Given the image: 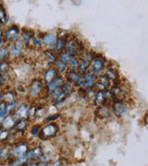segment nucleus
<instances>
[{
	"instance_id": "obj_21",
	"label": "nucleus",
	"mask_w": 148,
	"mask_h": 166,
	"mask_svg": "<svg viewBox=\"0 0 148 166\" xmlns=\"http://www.w3.org/2000/svg\"><path fill=\"white\" fill-rule=\"evenodd\" d=\"M105 76L107 77V78L111 81V80H116L117 78V73L114 70V69H107Z\"/></svg>"
},
{
	"instance_id": "obj_33",
	"label": "nucleus",
	"mask_w": 148,
	"mask_h": 166,
	"mask_svg": "<svg viewBox=\"0 0 148 166\" xmlns=\"http://www.w3.org/2000/svg\"><path fill=\"white\" fill-rule=\"evenodd\" d=\"M22 38H23V40H24L25 42L30 41V36H29L27 33H23V34H22Z\"/></svg>"
},
{
	"instance_id": "obj_23",
	"label": "nucleus",
	"mask_w": 148,
	"mask_h": 166,
	"mask_svg": "<svg viewBox=\"0 0 148 166\" xmlns=\"http://www.w3.org/2000/svg\"><path fill=\"white\" fill-rule=\"evenodd\" d=\"M8 105L6 104V102H1L0 103V121L2 120V118L6 115V113H7L8 111Z\"/></svg>"
},
{
	"instance_id": "obj_9",
	"label": "nucleus",
	"mask_w": 148,
	"mask_h": 166,
	"mask_svg": "<svg viewBox=\"0 0 148 166\" xmlns=\"http://www.w3.org/2000/svg\"><path fill=\"white\" fill-rule=\"evenodd\" d=\"M21 48H22V42L20 40H17L15 44L11 47L9 54L10 56H17L21 52Z\"/></svg>"
},
{
	"instance_id": "obj_11",
	"label": "nucleus",
	"mask_w": 148,
	"mask_h": 166,
	"mask_svg": "<svg viewBox=\"0 0 148 166\" xmlns=\"http://www.w3.org/2000/svg\"><path fill=\"white\" fill-rule=\"evenodd\" d=\"M62 84H63V79H62V77H56L54 80H52L50 83H48V91H49V92H52L53 90L58 89L59 86L62 85Z\"/></svg>"
},
{
	"instance_id": "obj_7",
	"label": "nucleus",
	"mask_w": 148,
	"mask_h": 166,
	"mask_svg": "<svg viewBox=\"0 0 148 166\" xmlns=\"http://www.w3.org/2000/svg\"><path fill=\"white\" fill-rule=\"evenodd\" d=\"M56 132H57V126L56 124H47L42 129V133L45 137H51V136H55Z\"/></svg>"
},
{
	"instance_id": "obj_13",
	"label": "nucleus",
	"mask_w": 148,
	"mask_h": 166,
	"mask_svg": "<svg viewBox=\"0 0 148 166\" xmlns=\"http://www.w3.org/2000/svg\"><path fill=\"white\" fill-rule=\"evenodd\" d=\"M80 78H81V76L79 73H77V72L70 71V72L68 73V81L71 82V83H74L76 86H79Z\"/></svg>"
},
{
	"instance_id": "obj_8",
	"label": "nucleus",
	"mask_w": 148,
	"mask_h": 166,
	"mask_svg": "<svg viewBox=\"0 0 148 166\" xmlns=\"http://www.w3.org/2000/svg\"><path fill=\"white\" fill-rule=\"evenodd\" d=\"M110 83V80L107 78L106 76H100L99 77H97L96 81H95V86L100 89V90H105L108 88Z\"/></svg>"
},
{
	"instance_id": "obj_36",
	"label": "nucleus",
	"mask_w": 148,
	"mask_h": 166,
	"mask_svg": "<svg viewBox=\"0 0 148 166\" xmlns=\"http://www.w3.org/2000/svg\"><path fill=\"white\" fill-rule=\"evenodd\" d=\"M1 36H2V34H1V31H0V41H1Z\"/></svg>"
},
{
	"instance_id": "obj_10",
	"label": "nucleus",
	"mask_w": 148,
	"mask_h": 166,
	"mask_svg": "<svg viewBox=\"0 0 148 166\" xmlns=\"http://www.w3.org/2000/svg\"><path fill=\"white\" fill-rule=\"evenodd\" d=\"M42 89V83L38 80H34L30 86V94L31 96H36Z\"/></svg>"
},
{
	"instance_id": "obj_29",
	"label": "nucleus",
	"mask_w": 148,
	"mask_h": 166,
	"mask_svg": "<svg viewBox=\"0 0 148 166\" xmlns=\"http://www.w3.org/2000/svg\"><path fill=\"white\" fill-rule=\"evenodd\" d=\"M56 69L59 71V72H63L65 69H66V64H64L63 62L59 61L56 64Z\"/></svg>"
},
{
	"instance_id": "obj_24",
	"label": "nucleus",
	"mask_w": 148,
	"mask_h": 166,
	"mask_svg": "<svg viewBox=\"0 0 148 166\" xmlns=\"http://www.w3.org/2000/svg\"><path fill=\"white\" fill-rule=\"evenodd\" d=\"M3 124H4L6 128H9V127H11V126H13V125L15 124V121L12 119L11 116H7V117L4 120Z\"/></svg>"
},
{
	"instance_id": "obj_14",
	"label": "nucleus",
	"mask_w": 148,
	"mask_h": 166,
	"mask_svg": "<svg viewBox=\"0 0 148 166\" xmlns=\"http://www.w3.org/2000/svg\"><path fill=\"white\" fill-rule=\"evenodd\" d=\"M96 114H97V116H99L100 118L105 119V118L109 117L111 113H110V110H109L108 108H106V107H105V106H101V107H99V108L97 109Z\"/></svg>"
},
{
	"instance_id": "obj_32",
	"label": "nucleus",
	"mask_w": 148,
	"mask_h": 166,
	"mask_svg": "<svg viewBox=\"0 0 148 166\" xmlns=\"http://www.w3.org/2000/svg\"><path fill=\"white\" fill-rule=\"evenodd\" d=\"M7 136V131L6 130H1L0 131V140L5 138Z\"/></svg>"
},
{
	"instance_id": "obj_4",
	"label": "nucleus",
	"mask_w": 148,
	"mask_h": 166,
	"mask_svg": "<svg viewBox=\"0 0 148 166\" xmlns=\"http://www.w3.org/2000/svg\"><path fill=\"white\" fill-rule=\"evenodd\" d=\"M104 65H105V62H104L103 58H101V57L93 58L92 61L91 62L92 72H93L94 74H98V73L102 72L103 68H104Z\"/></svg>"
},
{
	"instance_id": "obj_16",
	"label": "nucleus",
	"mask_w": 148,
	"mask_h": 166,
	"mask_svg": "<svg viewBox=\"0 0 148 166\" xmlns=\"http://www.w3.org/2000/svg\"><path fill=\"white\" fill-rule=\"evenodd\" d=\"M26 151H27V146L25 144H20L12 149V153L16 156H22L26 153Z\"/></svg>"
},
{
	"instance_id": "obj_35",
	"label": "nucleus",
	"mask_w": 148,
	"mask_h": 166,
	"mask_svg": "<svg viewBox=\"0 0 148 166\" xmlns=\"http://www.w3.org/2000/svg\"><path fill=\"white\" fill-rule=\"evenodd\" d=\"M28 166H39L38 164H34V163H31V164H30V165H28Z\"/></svg>"
},
{
	"instance_id": "obj_1",
	"label": "nucleus",
	"mask_w": 148,
	"mask_h": 166,
	"mask_svg": "<svg viewBox=\"0 0 148 166\" xmlns=\"http://www.w3.org/2000/svg\"><path fill=\"white\" fill-rule=\"evenodd\" d=\"M96 79H97L96 74H94L92 71L86 72V73H84L81 76V78L80 80V83H79V86H80L83 89H91L95 84Z\"/></svg>"
},
{
	"instance_id": "obj_17",
	"label": "nucleus",
	"mask_w": 148,
	"mask_h": 166,
	"mask_svg": "<svg viewBox=\"0 0 148 166\" xmlns=\"http://www.w3.org/2000/svg\"><path fill=\"white\" fill-rule=\"evenodd\" d=\"M56 73L55 69H53V68L47 69L44 72V79H45V81L47 83H50L52 80H54L56 78Z\"/></svg>"
},
{
	"instance_id": "obj_31",
	"label": "nucleus",
	"mask_w": 148,
	"mask_h": 166,
	"mask_svg": "<svg viewBox=\"0 0 148 166\" xmlns=\"http://www.w3.org/2000/svg\"><path fill=\"white\" fill-rule=\"evenodd\" d=\"M25 125H26V123H25V121H24V120H21V121H19V122L17 124V127H18V129H22V128H24V127H25Z\"/></svg>"
},
{
	"instance_id": "obj_15",
	"label": "nucleus",
	"mask_w": 148,
	"mask_h": 166,
	"mask_svg": "<svg viewBox=\"0 0 148 166\" xmlns=\"http://www.w3.org/2000/svg\"><path fill=\"white\" fill-rule=\"evenodd\" d=\"M56 34L54 32H49V33H46L45 35H43V42L46 44V45H51L53 44L54 42H56Z\"/></svg>"
},
{
	"instance_id": "obj_38",
	"label": "nucleus",
	"mask_w": 148,
	"mask_h": 166,
	"mask_svg": "<svg viewBox=\"0 0 148 166\" xmlns=\"http://www.w3.org/2000/svg\"><path fill=\"white\" fill-rule=\"evenodd\" d=\"M0 65H1V64H0Z\"/></svg>"
},
{
	"instance_id": "obj_5",
	"label": "nucleus",
	"mask_w": 148,
	"mask_h": 166,
	"mask_svg": "<svg viewBox=\"0 0 148 166\" xmlns=\"http://www.w3.org/2000/svg\"><path fill=\"white\" fill-rule=\"evenodd\" d=\"M110 91L113 99H115L116 101H123L126 97V91L118 86H114Z\"/></svg>"
},
{
	"instance_id": "obj_27",
	"label": "nucleus",
	"mask_w": 148,
	"mask_h": 166,
	"mask_svg": "<svg viewBox=\"0 0 148 166\" xmlns=\"http://www.w3.org/2000/svg\"><path fill=\"white\" fill-rule=\"evenodd\" d=\"M40 153H41V148H34L33 150H31L29 154H28V158H32V157H35V158H37L39 155H40Z\"/></svg>"
},
{
	"instance_id": "obj_19",
	"label": "nucleus",
	"mask_w": 148,
	"mask_h": 166,
	"mask_svg": "<svg viewBox=\"0 0 148 166\" xmlns=\"http://www.w3.org/2000/svg\"><path fill=\"white\" fill-rule=\"evenodd\" d=\"M89 65H90V64H88L87 62H85V61H83V60L80 59V60L79 61V65H78V67H77L78 73H79V74H84V73H86V70H87Z\"/></svg>"
},
{
	"instance_id": "obj_12",
	"label": "nucleus",
	"mask_w": 148,
	"mask_h": 166,
	"mask_svg": "<svg viewBox=\"0 0 148 166\" xmlns=\"http://www.w3.org/2000/svg\"><path fill=\"white\" fill-rule=\"evenodd\" d=\"M5 36L6 37V39L9 40H15L18 38V29L17 27H11L8 30H6L5 31Z\"/></svg>"
},
{
	"instance_id": "obj_28",
	"label": "nucleus",
	"mask_w": 148,
	"mask_h": 166,
	"mask_svg": "<svg viewBox=\"0 0 148 166\" xmlns=\"http://www.w3.org/2000/svg\"><path fill=\"white\" fill-rule=\"evenodd\" d=\"M64 46V42H63V40L61 38H58L56 39V42H55V48L56 51H60Z\"/></svg>"
},
{
	"instance_id": "obj_34",
	"label": "nucleus",
	"mask_w": 148,
	"mask_h": 166,
	"mask_svg": "<svg viewBox=\"0 0 148 166\" xmlns=\"http://www.w3.org/2000/svg\"><path fill=\"white\" fill-rule=\"evenodd\" d=\"M52 166H60V163H59V161H56V162H55Z\"/></svg>"
},
{
	"instance_id": "obj_20",
	"label": "nucleus",
	"mask_w": 148,
	"mask_h": 166,
	"mask_svg": "<svg viewBox=\"0 0 148 166\" xmlns=\"http://www.w3.org/2000/svg\"><path fill=\"white\" fill-rule=\"evenodd\" d=\"M71 60H72V55H71L68 52L65 51V52H63V53L60 54V61L63 62L64 64L70 63Z\"/></svg>"
},
{
	"instance_id": "obj_18",
	"label": "nucleus",
	"mask_w": 148,
	"mask_h": 166,
	"mask_svg": "<svg viewBox=\"0 0 148 166\" xmlns=\"http://www.w3.org/2000/svg\"><path fill=\"white\" fill-rule=\"evenodd\" d=\"M27 111H28L27 105H26V104H22V105L16 111V113H15V114H14L15 119L21 118V117L25 116V114L27 113Z\"/></svg>"
},
{
	"instance_id": "obj_37",
	"label": "nucleus",
	"mask_w": 148,
	"mask_h": 166,
	"mask_svg": "<svg viewBox=\"0 0 148 166\" xmlns=\"http://www.w3.org/2000/svg\"><path fill=\"white\" fill-rule=\"evenodd\" d=\"M1 97H2V96H1V93H0V100H1Z\"/></svg>"
},
{
	"instance_id": "obj_3",
	"label": "nucleus",
	"mask_w": 148,
	"mask_h": 166,
	"mask_svg": "<svg viewBox=\"0 0 148 166\" xmlns=\"http://www.w3.org/2000/svg\"><path fill=\"white\" fill-rule=\"evenodd\" d=\"M112 110L116 115L120 116V115H123L127 113L128 105L123 101H116L112 106Z\"/></svg>"
},
{
	"instance_id": "obj_30",
	"label": "nucleus",
	"mask_w": 148,
	"mask_h": 166,
	"mask_svg": "<svg viewBox=\"0 0 148 166\" xmlns=\"http://www.w3.org/2000/svg\"><path fill=\"white\" fill-rule=\"evenodd\" d=\"M78 65H79V60L77 58H72V60L70 61L69 63V65H70V68L73 69L75 67H78Z\"/></svg>"
},
{
	"instance_id": "obj_26",
	"label": "nucleus",
	"mask_w": 148,
	"mask_h": 166,
	"mask_svg": "<svg viewBox=\"0 0 148 166\" xmlns=\"http://www.w3.org/2000/svg\"><path fill=\"white\" fill-rule=\"evenodd\" d=\"M44 55H45L46 60H47L49 63H53V62H55L56 57H55V54H54L52 52H50V51H45V52H44Z\"/></svg>"
},
{
	"instance_id": "obj_25",
	"label": "nucleus",
	"mask_w": 148,
	"mask_h": 166,
	"mask_svg": "<svg viewBox=\"0 0 148 166\" xmlns=\"http://www.w3.org/2000/svg\"><path fill=\"white\" fill-rule=\"evenodd\" d=\"M6 21H7V18H6V11H5V9L3 8V6H0V22L3 23V24H6Z\"/></svg>"
},
{
	"instance_id": "obj_6",
	"label": "nucleus",
	"mask_w": 148,
	"mask_h": 166,
	"mask_svg": "<svg viewBox=\"0 0 148 166\" xmlns=\"http://www.w3.org/2000/svg\"><path fill=\"white\" fill-rule=\"evenodd\" d=\"M107 100V96L105 90H98L94 95V104L98 107L104 106Z\"/></svg>"
},
{
	"instance_id": "obj_22",
	"label": "nucleus",
	"mask_w": 148,
	"mask_h": 166,
	"mask_svg": "<svg viewBox=\"0 0 148 166\" xmlns=\"http://www.w3.org/2000/svg\"><path fill=\"white\" fill-rule=\"evenodd\" d=\"M61 90L65 95L69 94L72 91V85L70 84V82H67V83L63 84L61 87Z\"/></svg>"
},
{
	"instance_id": "obj_2",
	"label": "nucleus",
	"mask_w": 148,
	"mask_h": 166,
	"mask_svg": "<svg viewBox=\"0 0 148 166\" xmlns=\"http://www.w3.org/2000/svg\"><path fill=\"white\" fill-rule=\"evenodd\" d=\"M66 49L70 54H76L82 50V44L76 40H70L66 43Z\"/></svg>"
}]
</instances>
